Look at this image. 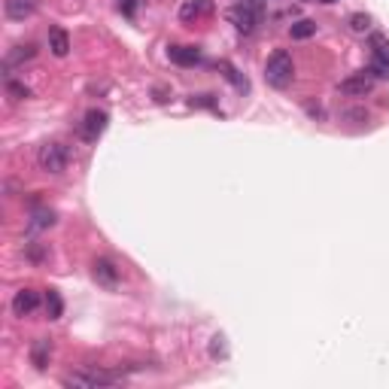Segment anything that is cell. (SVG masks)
Segmentation results:
<instances>
[{"instance_id":"1","label":"cell","mask_w":389,"mask_h":389,"mask_svg":"<svg viewBox=\"0 0 389 389\" xmlns=\"http://www.w3.org/2000/svg\"><path fill=\"white\" fill-rule=\"evenodd\" d=\"M295 80V64H292V55L286 49H277L271 58L265 61V82L271 89H289Z\"/></svg>"},{"instance_id":"2","label":"cell","mask_w":389,"mask_h":389,"mask_svg":"<svg viewBox=\"0 0 389 389\" xmlns=\"http://www.w3.org/2000/svg\"><path fill=\"white\" fill-rule=\"evenodd\" d=\"M265 16V0H237L228 10V22L237 27L240 34H252L261 25Z\"/></svg>"},{"instance_id":"3","label":"cell","mask_w":389,"mask_h":389,"mask_svg":"<svg viewBox=\"0 0 389 389\" xmlns=\"http://www.w3.org/2000/svg\"><path fill=\"white\" fill-rule=\"evenodd\" d=\"M119 374L104 371V368H82L76 374H64L61 384L64 386H76V389H97V386H116L119 384Z\"/></svg>"},{"instance_id":"4","label":"cell","mask_w":389,"mask_h":389,"mask_svg":"<svg viewBox=\"0 0 389 389\" xmlns=\"http://www.w3.org/2000/svg\"><path fill=\"white\" fill-rule=\"evenodd\" d=\"M70 161V150L64 143H43L37 150V165L46 174H61Z\"/></svg>"},{"instance_id":"5","label":"cell","mask_w":389,"mask_h":389,"mask_svg":"<svg viewBox=\"0 0 389 389\" xmlns=\"http://www.w3.org/2000/svg\"><path fill=\"white\" fill-rule=\"evenodd\" d=\"M374 82H377V76H374L371 70H356V73H350L346 80H341L338 91L346 97H365L374 91Z\"/></svg>"},{"instance_id":"6","label":"cell","mask_w":389,"mask_h":389,"mask_svg":"<svg viewBox=\"0 0 389 389\" xmlns=\"http://www.w3.org/2000/svg\"><path fill=\"white\" fill-rule=\"evenodd\" d=\"M371 70L377 80H389V37L386 34H374L371 37Z\"/></svg>"},{"instance_id":"7","label":"cell","mask_w":389,"mask_h":389,"mask_svg":"<svg viewBox=\"0 0 389 389\" xmlns=\"http://www.w3.org/2000/svg\"><path fill=\"white\" fill-rule=\"evenodd\" d=\"M107 113H104V110H89L86 113V122H82V137H86L89 140V143H95V140L97 137H101V134L104 131H107Z\"/></svg>"},{"instance_id":"8","label":"cell","mask_w":389,"mask_h":389,"mask_svg":"<svg viewBox=\"0 0 389 389\" xmlns=\"http://www.w3.org/2000/svg\"><path fill=\"white\" fill-rule=\"evenodd\" d=\"M40 307V292H34V289H19L16 295H12V314L16 316H31L34 310Z\"/></svg>"},{"instance_id":"9","label":"cell","mask_w":389,"mask_h":389,"mask_svg":"<svg viewBox=\"0 0 389 389\" xmlns=\"http://www.w3.org/2000/svg\"><path fill=\"white\" fill-rule=\"evenodd\" d=\"M210 12H213V3H210V0H186V3L180 6V19L186 25L201 22V19L210 16Z\"/></svg>"},{"instance_id":"10","label":"cell","mask_w":389,"mask_h":389,"mask_svg":"<svg viewBox=\"0 0 389 389\" xmlns=\"http://www.w3.org/2000/svg\"><path fill=\"white\" fill-rule=\"evenodd\" d=\"M3 12L12 22H25L37 12V0H3Z\"/></svg>"},{"instance_id":"11","label":"cell","mask_w":389,"mask_h":389,"mask_svg":"<svg viewBox=\"0 0 389 389\" xmlns=\"http://www.w3.org/2000/svg\"><path fill=\"white\" fill-rule=\"evenodd\" d=\"M167 58H171L174 64H180V67L201 64V52H198L195 46H171V49H167Z\"/></svg>"},{"instance_id":"12","label":"cell","mask_w":389,"mask_h":389,"mask_svg":"<svg viewBox=\"0 0 389 389\" xmlns=\"http://www.w3.org/2000/svg\"><path fill=\"white\" fill-rule=\"evenodd\" d=\"M91 274H95V280L101 283V286H116L119 283V271H116V265H113L110 259H95Z\"/></svg>"},{"instance_id":"13","label":"cell","mask_w":389,"mask_h":389,"mask_svg":"<svg viewBox=\"0 0 389 389\" xmlns=\"http://www.w3.org/2000/svg\"><path fill=\"white\" fill-rule=\"evenodd\" d=\"M49 359H52V341H49V338H37V341L31 344V365L37 368V371H46Z\"/></svg>"},{"instance_id":"14","label":"cell","mask_w":389,"mask_h":389,"mask_svg":"<svg viewBox=\"0 0 389 389\" xmlns=\"http://www.w3.org/2000/svg\"><path fill=\"white\" fill-rule=\"evenodd\" d=\"M49 49H52L55 58H64V55L70 52V37H67V31H61V27H52V31H49Z\"/></svg>"},{"instance_id":"15","label":"cell","mask_w":389,"mask_h":389,"mask_svg":"<svg viewBox=\"0 0 389 389\" xmlns=\"http://www.w3.org/2000/svg\"><path fill=\"white\" fill-rule=\"evenodd\" d=\"M43 304H46V316H49V320H61V314H64V298L58 295V289H49Z\"/></svg>"},{"instance_id":"16","label":"cell","mask_w":389,"mask_h":389,"mask_svg":"<svg viewBox=\"0 0 389 389\" xmlns=\"http://www.w3.org/2000/svg\"><path fill=\"white\" fill-rule=\"evenodd\" d=\"M34 55H37V49H34L31 43H25V46H12V52L6 55V67H12V64H25V61H31Z\"/></svg>"},{"instance_id":"17","label":"cell","mask_w":389,"mask_h":389,"mask_svg":"<svg viewBox=\"0 0 389 389\" xmlns=\"http://www.w3.org/2000/svg\"><path fill=\"white\" fill-rule=\"evenodd\" d=\"M316 34V22H310V19H301V22H295L292 27H289V37L292 40H307Z\"/></svg>"},{"instance_id":"18","label":"cell","mask_w":389,"mask_h":389,"mask_svg":"<svg viewBox=\"0 0 389 389\" xmlns=\"http://www.w3.org/2000/svg\"><path fill=\"white\" fill-rule=\"evenodd\" d=\"M27 225H31L34 231L52 228V225H55V213H52V210H34V213H31V222H27Z\"/></svg>"},{"instance_id":"19","label":"cell","mask_w":389,"mask_h":389,"mask_svg":"<svg viewBox=\"0 0 389 389\" xmlns=\"http://www.w3.org/2000/svg\"><path fill=\"white\" fill-rule=\"evenodd\" d=\"M6 95H10L12 101H25V97L31 95V89L22 86V82H16V80H6Z\"/></svg>"},{"instance_id":"20","label":"cell","mask_w":389,"mask_h":389,"mask_svg":"<svg viewBox=\"0 0 389 389\" xmlns=\"http://www.w3.org/2000/svg\"><path fill=\"white\" fill-rule=\"evenodd\" d=\"M350 27L356 34H365L368 27H371V16H368V12H353V16H350Z\"/></svg>"},{"instance_id":"21","label":"cell","mask_w":389,"mask_h":389,"mask_svg":"<svg viewBox=\"0 0 389 389\" xmlns=\"http://www.w3.org/2000/svg\"><path fill=\"white\" fill-rule=\"evenodd\" d=\"M222 341H225V338L216 335L213 344H210V356H213V359H216V356H225V344H222Z\"/></svg>"},{"instance_id":"22","label":"cell","mask_w":389,"mask_h":389,"mask_svg":"<svg viewBox=\"0 0 389 389\" xmlns=\"http://www.w3.org/2000/svg\"><path fill=\"white\" fill-rule=\"evenodd\" d=\"M43 256H46V252L40 250L37 244H31V246H27V259H31V261H43Z\"/></svg>"},{"instance_id":"23","label":"cell","mask_w":389,"mask_h":389,"mask_svg":"<svg viewBox=\"0 0 389 389\" xmlns=\"http://www.w3.org/2000/svg\"><path fill=\"white\" fill-rule=\"evenodd\" d=\"M119 6L125 10V16H134V10H137V0H119Z\"/></svg>"},{"instance_id":"24","label":"cell","mask_w":389,"mask_h":389,"mask_svg":"<svg viewBox=\"0 0 389 389\" xmlns=\"http://www.w3.org/2000/svg\"><path fill=\"white\" fill-rule=\"evenodd\" d=\"M320 3H335V0H320Z\"/></svg>"}]
</instances>
